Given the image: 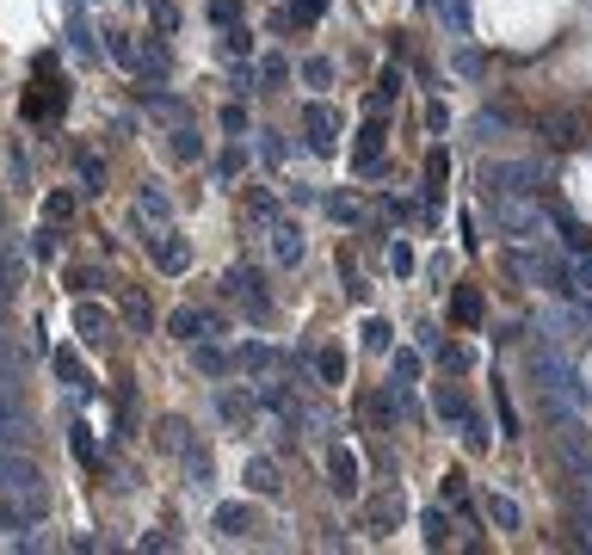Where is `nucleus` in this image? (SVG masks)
Returning a JSON list of instances; mask_svg holds the SVG:
<instances>
[{"instance_id":"f257e3e1","label":"nucleus","mask_w":592,"mask_h":555,"mask_svg":"<svg viewBox=\"0 0 592 555\" xmlns=\"http://www.w3.org/2000/svg\"><path fill=\"white\" fill-rule=\"evenodd\" d=\"M531 377H537V395H543V401H556V414H580V408H587L580 371L568 364L561 346H537L531 352Z\"/></svg>"},{"instance_id":"f03ea898","label":"nucleus","mask_w":592,"mask_h":555,"mask_svg":"<svg viewBox=\"0 0 592 555\" xmlns=\"http://www.w3.org/2000/svg\"><path fill=\"white\" fill-rule=\"evenodd\" d=\"M0 500H13L19 513H43V469L19 451H0Z\"/></svg>"},{"instance_id":"7ed1b4c3","label":"nucleus","mask_w":592,"mask_h":555,"mask_svg":"<svg viewBox=\"0 0 592 555\" xmlns=\"http://www.w3.org/2000/svg\"><path fill=\"white\" fill-rule=\"evenodd\" d=\"M488 204H493V229L506 235V241H543V210L537 204H524L519 192H488Z\"/></svg>"},{"instance_id":"20e7f679","label":"nucleus","mask_w":592,"mask_h":555,"mask_svg":"<svg viewBox=\"0 0 592 555\" xmlns=\"http://www.w3.org/2000/svg\"><path fill=\"white\" fill-rule=\"evenodd\" d=\"M210 524H216L222 537H253V531H259V513H253L247 500H229V506L210 513Z\"/></svg>"},{"instance_id":"39448f33","label":"nucleus","mask_w":592,"mask_h":555,"mask_svg":"<svg viewBox=\"0 0 592 555\" xmlns=\"http://www.w3.org/2000/svg\"><path fill=\"white\" fill-rule=\"evenodd\" d=\"M303 118H309V148L315 155H334V148H340V118H334L327 105H309Z\"/></svg>"},{"instance_id":"423d86ee","label":"nucleus","mask_w":592,"mask_h":555,"mask_svg":"<svg viewBox=\"0 0 592 555\" xmlns=\"http://www.w3.org/2000/svg\"><path fill=\"white\" fill-rule=\"evenodd\" d=\"M222 290H229V296H247V309H253V315H266V309H272V303H266V278L253 272V266H235Z\"/></svg>"},{"instance_id":"0eeeda50","label":"nucleus","mask_w":592,"mask_h":555,"mask_svg":"<svg viewBox=\"0 0 592 555\" xmlns=\"http://www.w3.org/2000/svg\"><path fill=\"white\" fill-rule=\"evenodd\" d=\"M327 487H334V494H358V456L346 451V445H334V451H327Z\"/></svg>"},{"instance_id":"6e6552de","label":"nucleus","mask_w":592,"mask_h":555,"mask_svg":"<svg viewBox=\"0 0 592 555\" xmlns=\"http://www.w3.org/2000/svg\"><path fill=\"white\" fill-rule=\"evenodd\" d=\"M241 482L253 487V494H266V500H272V494H278V463H272V456H247V469H241Z\"/></svg>"},{"instance_id":"1a4fd4ad","label":"nucleus","mask_w":592,"mask_h":555,"mask_svg":"<svg viewBox=\"0 0 592 555\" xmlns=\"http://www.w3.org/2000/svg\"><path fill=\"white\" fill-rule=\"evenodd\" d=\"M488 192H531V167L524 161H500V167H488Z\"/></svg>"},{"instance_id":"9d476101","label":"nucleus","mask_w":592,"mask_h":555,"mask_svg":"<svg viewBox=\"0 0 592 555\" xmlns=\"http://www.w3.org/2000/svg\"><path fill=\"white\" fill-rule=\"evenodd\" d=\"M74 327H80V340H87V346H99V340H111V309L80 303V309H74Z\"/></svg>"},{"instance_id":"9b49d317","label":"nucleus","mask_w":592,"mask_h":555,"mask_svg":"<svg viewBox=\"0 0 592 555\" xmlns=\"http://www.w3.org/2000/svg\"><path fill=\"white\" fill-rule=\"evenodd\" d=\"M155 266H161L167 278H179L185 266H192V247L179 241V235H167V241H155Z\"/></svg>"},{"instance_id":"f8f14e48","label":"nucleus","mask_w":592,"mask_h":555,"mask_svg":"<svg viewBox=\"0 0 592 555\" xmlns=\"http://www.w3.org/2000/svg\"><path fill=\"white\" fill-rule=\"evenodd\" d=\"M519 272L531 278V284H561L568 266H561V259H543V253H519Z\"/></svg>"},{"instance_id":"ddd939ff","label":"nucleus","mask_w":592,"mask_h":555,"mask_svg":"<svg viewBox=\"0 0 592 555\" xmlns=\"http://www.w3.org/2000/svg\"><path fill=\"white\" fill-rule=\"evenodd\" d=\"M74 179H80V192H87V198L105 185V167H99V155H93V148H74Z\"/></svg>"},{"instance_id":"4468645a","label":"nucleus","mask_w":592,"mask_h":555,"mask_svg":"<svg viewBox=\"0 0 592 555\" xmlns=\"http://www.w3.org/2000/svg\"><path fill=\"white\" fill-rule=\"evenodd\" d=\"M272 253H278L284 266H296V259H303V229H290V222H272Z\"/></svg>"},{"instance_id":"2eb2a0df","label":"nucleus","mask_w":592,"mask_h":555,"mask_svg":"<svg viewBox=\"0 0 592 555\" xmlns=\"http://www.w3.org/2000/svg\"><path fill=\"white\" fill-rule=\"evenodd\" d=\"M488 519L500 524V531H519V524H524V506L512 500V494H488Z\"/></svg>"},{"instance_id":"dca6fc26","label":"nucleus","mask_w":592,"mask_h":555,"mask_svg":"<svg viewBox=\"0 0 592 555\" xmlns=\"http://www.w3.org/2000/svg\"><path fill=\"white\" fill-rule=\"evenodd\" d=\"M0 438H6V445L25 438V419H19V408H13V389H6V382H0Z\"/></svg>"},{"instance_id":"f3484780","label":"nucleus","mask_w":592,"mask_h":555,"mask_svg":"<svg viewBox=\"0 0 592 555\" xmlns=\"http://www.w3.org/2000/svg\"><path fill=\"white\" fill-rule=\"evenodd\" d=\"M315 371H321V382H346V352L321 346V352H315Z\"/></svg>"},{"instance_id":"a211bd4d","label":"nucleus","mask_w":592,"mask_h":555,"mask_svg":"<svg viewBox=\"0 0 592 555\" xmlns=\"http://www.w3.org/2000/svg\"><path fill=\"white\" fill-rule=\"evenodd\" d=\"M451 315H456V321H463V327H482V296H475V290L463 284V290H456V296H451Z\"/></svg>"},{"instance_id":"6ab92c4d","label":"nucleus","mask_w":592,"mask_h":555,"mask_svg":"<svg viewBox=\"0 0 592 555\" xmlns=\"http://www.w3.org/2000/svg\"><path fill=\"white\" fill-rule=\"evenodd\" d=\"M235 364H241V371H272V364H278V352L259 346V340H247V346L235 352Z\"/></svg>"},{"instance_id":"aec40b11","label":"nucleus","mask_w":592,"mask_h":555,"mask_svg":"<svg viewBox=\"0 0 592 555\" xmlns=\"http://www.w3.org/2000/svg\"><path fill=\"white\" fill-rule=\"evenodd\" d=\"M432 408H438V419H451V426H463V419H469V401H463V389H438V401H432Z\"/></svg>"},{"instance_id":"412c9836","label":"nucleus","mask_w":592,"mask_h":555,"mask_svg":"<svg viewBox=\"0 0 592 555\" xmlns=\"http://www.w3.org/2000/svg\"><path fill=\"white\" fill-rule=\"evenodd\" d=\"M216 408H222V419H235V426H241V419L253 414V395H241V389H222V395H216Z\"/></svg>"},{"instance_id":"4be33fe9","label":"nucleus","mask_w":592,"mask_h":555,"mask_svg":"<svg viewBox=\"0 0 592 555\" xmlns=\"http://www.w3.org/2000/svg\"><path fill=\"white\" fill-rule=\"evenodd\" d=\"M401 513H408V500H401V487H395V494H383V500H377V506H371V524H377V531H383L389 519L401 524Z\"/></svg>"},{"instance_id":"5701e85b","label":"nucleus","mask_w":592,"mask_h":555,"mask_svg":"<svg viewBox=\"0 0 592 555\" xmlns=\"http://www.w3.org/2000/svg\"><path fill=\"white\" fill-rule=\"evenodd\" d=\"M556 222H561V241L574 247V253H592V229H587V222H574V216H568V210H561Z\"/></svg>"},{"instance_id":"b1692460","label":"nucleus","mask_w":592,"mask_h":555,"mask_svg":"<svg viewBox=\"0 0 592 555\" xmlns=\"http://www.w3.org/2000/svg\"><path fill=\"white\" fill-rule=\"evenodd\" d=\"M438 19L451 25V37H469V0H438Z\"/></svg>"},{"instance_id":"393cba45","label":"nucleus","mask_w":592,"mask_h":555,"mask_svg":"<svg viewBox=\"0 0 592 555\" xmlns=\"http://www.w3.org/2000/svg\"><path fill=\"white\" fill-rule=\"evenodd\" d=\"M414 377H419V352H395V371H389V382H395V389H408Z\"/></svg>"},{"instance_id":"a878e982","label":"nucleus","mask_w":592,"mask_h":555,"mask_svg":"<svg viewBox=\"0 0 592 555\" xmlns=\"http://www.w3.org/2000/svg\"><path fill=\"white\" fill-rule=\"evenodd\" d=\"M136 210H142V216H174L167 192H155V185H142V192H136Z\"/></svg>"},{"instance_id":"bb28decb","label":"nucleus","mask_w":592,"mask_h":555,"mask_svg":"<svg viewBox=\"0 0 592 555\" xmlns=\"http://www.w3.org/2000/svg\"><path fill=\"white\" fill-rule=\"evenodd\" d=\"M69 216H74L69 192H50V198H43V222H69Z\"/></svg>"},{"instance_id":"cd10ccee","label":"nucleus","mask_w":592,"mask_h":555,"mask_svg":"<svg viewBox=\"0 0 592 555\" xmlns=\"http://www.w3.org/2000/svg\"><path fill=\"white\" fill-rule=\"evenodd\" d=\"M303 80H309V87H334V62H327V56H309V62H303Z\"/></svg>"},{"instance_id":"c85d7f7f","label":"nucleus","mask_w":592,"mask_h":555,"mask_svg":"<svg viewBox=\"0 0 592 555\" xmlns=\"http://www.w3.org/2000/svg\"><path fill=\"white\" fill-rule=\"evenodd\" d=\"M445 174H451V161H445V148H432V155H426V192H438Z\"/></svg>"},{"instance_id":"c756f323","label":"nucleus","mask_w":592,"mask_h":555,"mask_svg":"<svg viewBox=\"0 0 592 555\" xmlns=\"http://www.w3.org/2000/svg\"><path fill=\"white\" fill-rule=\"evenodd\" d=\"M395 93H401V74H395V69H383V80H377V93H371V111H383V105L395 99Z\"/></svg>"},{"instance_id":"7c9ffc66","label":"nucleus","mask_w":592,"mask_h":555,"mask_svg":"<svg viewBox=\"0 0 592 555\" xmlns=\"http://www.w3.org/2000/svg\"><path fill=\"white\" fill-rule=\"evenodd\" d=\"M105 37H111L105 50H111V56L124 62V69H136V43H130V32H105Z\"/></svg>"},{"instance_id":"2f4dec72","label":"nucleus","mask_w":592,"mask_h":555,"mask_svg":"<svg viewBox=\"0 0 592 555\" xmlns=\"http://www.w3.org/2000/svg\"><path fill=\"white\" fill-rule=\"evenodd\" d=\"M426 543H451V519H445V513H426Z\"/></svg>"},{"instance_id":"473e14b6","label":"nucleus","mask_w":592,"mask_h":555,"mask_svg":"<svg viewBox=\"0 0 592 555\" xmlns=\"http://www.w3.org/2000/svg\"><path fill=\"white\" fill-rule=\"evenodd\" d=\"M210 19H216V25H235V19H241V0H210Z\"/></svg>"},{"instance_id":"72a5a7b5","label":"nucleus","mask_w":592,"mask_h":555,"mask_svg":"<svg viewBox=\"0 0 592 555\" xmlns=\"http://www.w3.org/2000/svg\"><path fill=\"white\" fill-rule=\"evenodd\" d=\"M463 438H469V451H488V426H482L475 414L463 419Z\"/></svg>"},{"instance_id":"f704fd0d","label":"nucleus","mask_w":592,"mask_h":555,"mask_svg":"<svg viewBox=\"0 0 592 555\" xmlns=\"http://www.w3.org/2000/svg\"><path fill=\"white\" fill-rule=\"evenodd\" d=\"M389 266H395V278H408V272H414V247L395 241V247H389Z\"/></svg>"},{"instance_id":"c9c22d12","label":"nucleus","mask_w":592,"mask_h":555,"mask_svg":"<svg viewBox=\"0 0 592 555\" xmlns=\"http://www.w3.org/2000/svg\"><path fill=\"white\" fill-rule=\"evenodd\" d=\"M493 401H500V426H506V438H512V432H519V414H512V401H506L500 382H493Z\"/></svg>"},{"instance_id":"e433bc0d","label":"nucleus","mask_w":592,"mask_h":555,"mask_svg":"<svg viewBox=\"0 0 592 555\" xmlns=\"http://www.w3.org/2000/svg\"><path fill=\"white\" fill-rule=\"evenodd\" d=\"M198 364H204L210 377H222V371H229V358H222V352H216V346H198Z\"/></svg>"},{"instance_id":"4c0bfd02","label":"nucleus","mask_w":592,"mask_h":555,"mask_svg":"<svg viewBox=\"0 0 592 555\" xmlns=\"http://www.w3.org/2000/svg\"><path fill=\"white\" fill-rule=\"evenodd\" d=\"M56 377H62V382H80V358H74V352H56Z\"/></svg>"},{"instance_id":"58836bf2","label":"nucleus","mask_w":592,"mask_h":555,"mask_svg":"<svg viewBox=\"0 0 592 555\" xmlns=\"http://www.w3.org/2000/svg\"><path fill=\"white\" fill-rule=\"evenodd\" d=\"M327 216H334V222H358V204H352V198H327Z\"/></svg>"},{"instance_id":"ea45409f","label":"nucleus","mask_w":592,"mask_h":555,"mask_svg":"<svg viewBox=\"0 0 592 555\" xmlns=\"http://www.w3.org/2000/svg\"><path fill=\"white\" fill-rule=\"evenodd\" d=\"M222 130H229V136H241V130H247V111H241V105H222Z\"/></svg>"},{"instance_id":"a19ab883","label":"nucleus","mask_w":592,"mask_h":555,"mask_svg":"<svg viewBox=\"0 0 592 555\" xmlns=\"http://www.w3.org/2000/svg\"><path fill=\"white\" fill-rule=\"evenodd\" d=\"M74 456H80V463H99V451H93V438H87V426H74Z\"/></svg>"},{"instance_id":"79ce46f5","label":"nucleus","mask_w":592,"mask_h":555,"mask_svg":"<svg viewBox=\"0 0 592 555\" xmlns=\"http://www.w3.org/2000/svg\"><path fill=\"white\" fill-rule=\"evenodd\" d=\"M241 167H247V148H241V142H235V148L222 155V179H235V174H241Z\"/></svg>"},{"instance_id":"37998d69","label":"nucleus","mask_w":592,"mask_h":555,"mask_svg":"<svg viewBox=\"0 0 592 555\" xmlns=\"http://www.w3.org/2000/svg\"><path fill=\"white\" fill-rule=\"evenodd\" d=\"M32 253H37V259H56V235H50V222H43V229H37V241H32Z\"/></svg>"},{"instance_id":"c03bdc74","label":"nucleus","mask_w":592,"mask_h":555,"mask_svg":"<svg viewBox=\"0 0 592 555\" xmlns=\"http://www.w3.org/2000/svg\"><path fill=\"white\" fill-rule=\"evenodd\" d=\"M174 25H179V13L167 6V0H155V32H174Z\"/></svg>"},{"instance_id":"a18cd8bd","label":"nucleus","mask_w":592,"mask_h":555,"mask_svg":"<svg viewBox=\"0 0 592 555\" xmlns=\"http://www.w3.org/2000/svg\"><path fill=\"white\" fill-rule=\"evenodd\" d=\"M161 445H167V451H179V445H185V426H179V419H167V426H161Z\"/></svg>"},{"instance_id":"49530a36","label":"nucleus","mask_w":592,"mask_h":555,"mask_svg":"<svg viewBox=\"0 0 592 555\" xmlns=\"http://www.w3.org/2000/svg\"><path fill=\"white\" fill-rule=\"evenodd\" d=\"M174 155H179V161H192V155H198V136H192V130H174Z\"/></svg>"},{"instance_id":"de8ad7c7","label":"nucleus","mask_w":592,"mask_h":555,"mask_svg":"<svg viewBox=\"0 0 592 555\" xmlns=\"http://www.w3.org/2000/svg\"><path fill=\"white\" fill-rule=\"evenodd\" d=\"M364 340H371L377 352H389V327H383V321H371V327H364Z\"/></svg>"},{"instance_id":"09e8293b","label":"nucleus","mask_w":592,"mask_h":555,"mask_svg":"<svg viewBox=\"0 0 592 555\" xmlns=\"http://www.w3.org/2000/svg\"><path fill=\"white\" fill-rule=\"evenodd\" d=\"M259 74H266V80H284L290 69H284V56H266V62H259Z\"/></svg>"},{"instance_id":"8fccbe9b","label":"nucleus","mask_w":592,"mask_h":555,"mask_svg":"<svg viewBox=\"0 0 592 555\" xmlns=\"http://www.w3.org/2000/svg\"><path fill=\"white\" fill-rule=\"evenodd\" d=\"M321 6L327 0H296V19H321Z\"/></svg>"},{"instance_id":"3c124183","label":"nucleus","mask_w":592,"mask_h":555,"mask_svg":"<svg viewBox=\"0 0 592 555\" xmlns=\"http://www.w3.org/2000/svg\"><path fill=\"white\" fill-rule=\"evenodd\" d=\"M580 524H587V543H592V500H587V513H580Z\"/></svg>"},{"instance_id":"603ef678","label":"nucleus","mask_w":592,"mask_h":555,"mask_svg":"<svg viewBox=\"0 0 592 555\" xmlns=\"http://www.w3.org/2000/svg\"><path fill=\"white\" fill-rule=\"evenodd\" d=\"M0 364H13V352H6V340H0Z\"/></svg>"},{"instance_id":"864d4df0","label":"nucleus","mask_w":592,"mask_h":555,"mask_svg":"<svg viewBox=\"0 0 592 555\" xmlns=\"http://www.w3.org/2000/svg\"><path fill=\"white\" fill-rule=\"evenodd\" d=\"M0 303H6V266H0Z\"/></svg>"}]
</instances>
